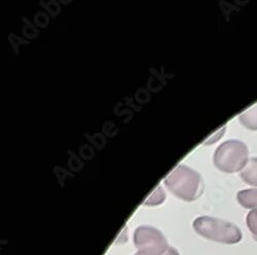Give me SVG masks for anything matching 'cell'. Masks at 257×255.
Segmentation results:
<instances>
[{
	"label": "cell",
	"mask_w": 257,
	"mask_h": 255,
	"mask_svg": "<svg viewBox=\"0 0 257 255\" xmlns=\"http://www.w3.org/2000/svg\"><path fill=\"white\" fill-rule=\"evenodd\" d=\"M165 183L171 193L187 202L197 200L203 194L201 175L194 169L184 165L175 168L167 176Z\"/></svg>",
	"instance_id": "cell-1"
},
{
	"label": "cell",
	"mask_w": 257,
	"mask_h": 255,
	"mask_svg": "<svg viewBox=\"0 0 257 255\" xmlns=\"http://www.w3.org/2000/svg\"><path fill=\"white\" fill-rule=\"evenodd\" d=\"M192 226L200 236L221 244H238L243 238L242 231L237 225L215 217H198Z\"/></svg>",
	"instance_id": "cell-2"
},
{
	"label": "cell",
	"mask_w": 257,
	"mask_h": 255,
	"mask_svg": "<svg viewBox=\"0 0 257 255\" xmlns=\"http://www.w3.org/2000/svg\"><path fill=\"white\" fill-rule=\"evenodd\" d=\"M249 151L247 145L240 140L230 139L221 143L214 154V164L220 171L234 173L242 171L248 163Z\"/></svg>",
	"instance_id": "cell-3"
},
{
	"label": "cell",
	"mask_w": 257,
	"mask_h": 255,
	"mask_svg": "<svg viewBox=\"0 0 257 255\" xmlns=\"http://www.w3.org/2000/svg\"><path fill=\"white\" fill-rule=\"evenodd\" d=\"M134 244L141 255H164L170 248L162 231L148 225L136 228Z\"/></svg>",
	"instance_id": "cell-4"
},
{
	"label": "cell",
	"mask_w": 257,
	"mask_h": 255,
	"mask_svg": "<svg viewBox=\"0 0 257 255\" xmlns=\"http://www.w3.org/2000/svg\"><path fill=\"white\" fill-rule=\"evenodd\" d=\"M237 200L245 209L257 210V188L240 190L237 194Z\"/></svg>",
	"instance_id": "cell-5"
},
{
	"label": "cell",
	"mask_w": 257,
	"mask_h": 255,
	"mask_svg": "<svg viewBox=\"0 0 257 255\" xmlns=\"http://www.w3.org/2000/svg\"><path fill=\"white\" fill-rule=\"evenodd\" d=\"M240 175L245 183L257 186V158H251L248 161Z\"/></svg>",
	"instance_id": "cell-6"
},
{
	"label": "cell",
	"mask_w": 257,
	"mask_h": 255,
	"mask_svg": "<svg viewBox=\"0 0 257 255\" xmlns=\"http://www.w3.org/2000/svg\"><path fill=\"white\" fill-rule=\"evenodd\" d=\"M239 119L241 123L247 129L256 131L257 130V104L240 114Z\"/></svg>",
	"instance_id": "cell-7"
},
{
	"label": "cell",
	"mask_w": 257,
	"mask_h": 255,
	"mask_svg": "<svg viewBox=\"0 0 257 255\" xmlns=\"http://www.w3.org/2000/svg\"><path fill=\"white\" fill-rule=\"evenodd\" d=\"M165 199H166V194L164 189L161 186H158L154 193L144 202V205H148V206L160 205L165 201Z\"/></svg>",
	"instance_id": "cell-8"
},
{
	"label": "cell",
	"mask_w": 257,
	"mask_h": 255,
	"mask_svg": "<svg viewBox=\"0 0 257 255\" xmlns=\"http://www.w3.org/2000/svg\"><path fill=\"white\" fill-rule=\"evenodd\" d=\"M247 226L253 239L257 242V210H251L246 217Z\"/></svg>",
	"instance_id": "cell-9"
},
{
	"label": "cell",
	"mask_w": 257,
	"mask_h": 255,
	"mask_svg": "<svg viewBox=\"0 0 257 255\" xmlns=\"http://www.w3.org/2000/svg\"><path fill=\"white\" fill-rule=\"evenodd\" d=\"M224 131H225V126L221 128V129H220L219 131L215 132V134H214L213 136H211L210 138H208L204 144H213V143H215V142L218 141V139L223 135V132H224Z\"/></svg>",
	"instance_id": "cell-10"
},
{
	"label": "cell",
	"mask_w": 257,
	"mask_h": 255,
	"mask_svg": "<svg viewBox=\"0 0 257 255\" xmlns=\"http://www.w3.org/2000/svg\"><path fill=\"white\" fill-rule=\"evenodd\" d=\"M134 255H141V254L136 253V254H134ZM164 255H180V254H179V252H178L175 248H173V247H170V248L168 249V251H167Z\"/></svg>",
	"instance_id": "cell-11"
}]
</instances>
